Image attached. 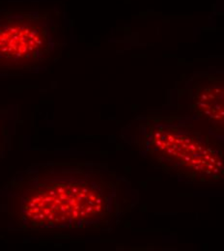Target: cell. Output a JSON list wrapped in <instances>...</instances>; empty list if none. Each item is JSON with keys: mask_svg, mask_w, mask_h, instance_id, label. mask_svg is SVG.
<instances>
[{"mask_svg": "<svg viewBox=\"0 0 224 251\" xmlns=\"http://www.w3.org/2000/svg\"><path fill=\"white\" fill-rule=\"evenodd\" d=\"M55 30L51 10H0V70L45 62L55 48Z\"/></svg>", "mask_w": 224, "mask_h": 251, "instance_id": "cell-1", "label": "cell"}, {"mask_svg": "<svg viewBox=\"0 0 224 251\" xmlns=\"http://www.w3.org/2000/svg\"><path fill=\"white\" fill-rule=\"evenodd\" d=\"M87 189L76 187L55 186L46 191H39L28 201V217L38 223L59 225L86 217L93 207H81L78 203L86 199Z\"/></svg>", "mask_w": 224, "mask_h": 251, "instance_id": "cell-2", "label": "cell"}, {"mask_svg": "<svg viewBox=\"0 0 224 251\" xmlns=\"http://www.w3.org/2000/svg\"><path fill=\"white\" fill-rule=\"evenodd\" d=\"M168 139H169V141H172V142L174 141V138H173L172 136H169V137H168Z\"/></svg>", "mask_w": 224, "mask_h": 251, "instance_id": "cell-3", "label": "cell"}]
</instances>
